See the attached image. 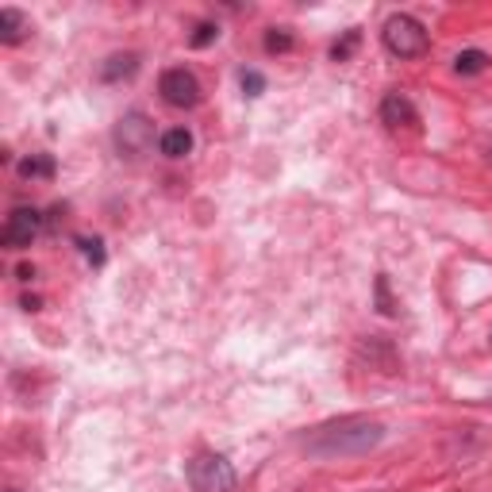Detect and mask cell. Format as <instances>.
<instances>
[{"label":"cell","mask_w":492,"mask_h":492,"mask_svg":"<svg viewBox=\"0 0 492 492\" xmlns=\"http://www.w3.org/2000/svg\"><path fill=\"white\" fill-rule=\"evenodd\" d=\"M262 89H266V77L258 74V69H246V74H242V93L246 96H262Z\"/></svg>","instance_id":"cell-14"},{"label":"cell","mask_w":492,"mask_h":492,"mask_svg":"<svg viewBox=\"0 0 492 492\" xmlns=\"http://www.w3.org/2000/svg\"><path fill=\"white\" fill-rule=\"evenodd\" d=\"M20 178L27 181H50L54 178V158L50 154H32L20 162Z\"/></svg>","instance_id":"cell-10"},{"label":"cell","mask_w":492,"mask_h":492,"mask_svg":"<svg viewBox=\"0 0 492 492\" xmlns=\"http://www.w3.org/2000/svg\"><path fill=\"white\" fill-rule=\"evenodd\" d=\"M266 50H269V54H285V50H293V35H288V32H278V27H273V32L266 35Z\"/></svg>","instance_id":"cell-13"},{"label":"cell","mask_w":492,"mask_h":492,"mask_svg":"<svg viewBox=\"0 0 492 492\" xmlns=\"http://www.w3.org/2000/svg\"><path fill=\"white\" fill-rule=\"evenodd\" d=\"M8 492H16V488H8Z\"/></svg>","instance_id":"cell-18"},{"label":"cell","mask_w":492,"mask_h":492,"mask_svg":"<svg viewBox=\"0 0 492 492\" xmlns=\"http://www.w3.org/2000/svg\"><path fill=\"white\" fill-rule=\"evenodd\" d=\"M115 150L127 154V158H139L142 150L150 147V139H154V123H150V115L147 112H127L120 123H115Z\"/></svg>","instance_id":"cell-4"},{"label":"cell","mask_w":492,"mask_h":492,"mask_svg":"<svg viewBox=\"0 0 492 492\" xmlns=\"http://www.w3.org/2000/svg\"><path fill=\"white\" fill-rule=\"evenodd\" d=\"M139 69V54L123 50V54H112L105 66H100V81H123V77H135Z\"/></svg>","instance_id":"cell-9"},{"label":"cell","mask_w":492,"mask_h":492,"mask_svg":"<svg viewBox=\"0 0 492 492\" xmlns=\"http://www.w3.org/2000/svg\"><path fill=\"white\" fill-rule=\"evenodd\" d=\"M158 93H162L169 108H196L200 105V81L181 66H173L158 77Z\"/></svg>","instance_id":"cell-5"},{"label":"cell","mask_w":492,"mask_h":492,"mask_svg":"<svg viewBox=\"0 0 492 492\" xmlns=\"http://www.w3.org/2000/svg\"><path fill=\"white\" fill-rule=\"evenodd\" d=\"M485 66H488V54H481V50H461V54L454 58V69H458V74H481Z\"/></svg>","instance_id":"cell-12"},{"label":"cell","mask_w":492,"mask_h":492,"mask_svg":"<svg viewBox=\"0 0 492 492\" xmlns=\"http://www.w3.org/2000/svg\"><path fill=\"white\" fill-rule=\"evenodd\" d=\"M27 32H32V20H27L20 8H0V42H5V47L23 42Z\"/></svg>","instance_id":"cell-8"},{"label":"cell","mask_w":492,"mask_h":492,"mask_svg":"<svg viewBox=\"0 0 492 492\" xmlns=\"http://www.w3.org/2000/svg\"><path fill=\"white\" fill-rule=\"evenodd\" d=\"M81 246H85V254H89L96 266L105 262V251H100V239H93V242H89V239H81Z\"/></svg>","instance_id":"cell-17"},{"label":"cell","mask_w":492,"mask_h":492,"mask_svg":"<svg viewBox=\"0 0 492 492\" xmlns=\"http://www.w3.org/2000/svg\"><path fill=\"white\" fill-rule=\"evenodd\" d=\"M358 47V32H346V39L342 42H335V47H331V58H335V62H346V58H351V50Z\"/></svg>","instance_id":"cell-15"},{"label":"cell","mask_w":492,"mask_h":492,"mask_svg":"<svg viewBox=\"0 0 492 492\" xmlns=\"http://www.w3.org/2000/svg\"><path fill=\"white\" fill-rule=\"evenodd\" d=\"M193 150V135L185 132V127H173V132L162 135V154L166 158H185Z\"/></svg>","instance_id":"cell-11"},{"label":"cell","mask_w":492,"mask_h":492,"mask_svg":"<svg viewBox=\"0 0 492 492\" xmlns=\"http://www.w3.org/2000/svg\"><path fill=\"white\" fill-rule=\"evenodd\" d=\"M215 35H220V27H215V23H200V27H196V35H193V47H208V42H212Z\"/></svg>","instance_id":"cell-16"},{"label":"cell","mask_w":492,"mask_h":492,"mask_svg":"<svg viewBox=\"0 0 492 492\" xmlns=\"http://www.w3.org/2000/svg\"><path fill=\"white\" fill-rule=\"evenodd\" d=\"M185 473H189L193 492H235L239 485V477L223 454H196L189 458V469Z\"/></svg>","instance_id":"cell-2"},{"label":"cell","mask_w":492,"mask_h":492,"mask_svg":"<svg viewBox=\"0 0 492 492\" xmlns=\"http://www.w3.org/2000/svg\"><path fill=\"white\" fill-rule=\"evenodd\" d=\"M39 227H42V215L35 208H16L5 223V242L12 251H23V246H32V239L39 235Z\"/></svg>","instance_id":"cell-6"},{"label":"cell","mask_w":492,"mask_h":492,"mask_svg":"<svg viewBox=\"0 0 492 492\" xmlns=\"http://www.w3.org/2000/svg\"><path fill=\"white\" fill-rule=\"evenodd\" d=\"M385 442V424L373 415H339V419H327V424L312 427L308 435L300 439V446L308 451L312 458H323V461H335V458H358V454H369Z\"/></svg>","instance_id":"cell-1"},{"label":"cell","mask_w":492,"mask_h":492,"mask_svg":"<svg viewBox=\"0 0 492 492\" xmlns=\"http://www.w3.org/2000/svg\"><path fill=\"white\" fill-rule=\"evenodd\" d=\"M381 39H385L388 54H396V58H419L427 50V27L419 23L415 16H404V12L385 20Z\"/></svg>","instance_id":"cell-3"},{"label":"cell","mask_w":492,"mask_h":492,"mask_svg":"<svg viewBox=\"0 0 492 492\" xmlns=\"http://www.w3.org/2000/svg\"><path fill=\"white\" fill-rule=\"evenodd\" d=\"M381 120L393 127V132H419V112L408 96H400V93H388L381 100Z\"/></svg>","instance_id":"cell-7"}]
</instances>
